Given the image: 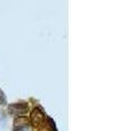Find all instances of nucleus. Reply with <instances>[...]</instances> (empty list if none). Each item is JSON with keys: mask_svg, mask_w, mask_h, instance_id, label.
Returning <instances> with one entry per match:
<instances>
[{"mask_svg": "<svg viewBox=\"0 0 124 131\" xmlns=\"http://www.w3.org/2000/svg\"><path fill=\"white\" fill-rule=\"evenodd\" d=\"M28 105L27 102H16V103H12L8 106V112L11 115H15V116H23L28 113Z\"/></svg>", "mask_w": 124, "mask_h": 131, "instance_id": "f03ea898", "label": "nucleus"}, {"mask_svg": "<svg viewBox=\"0 0 124 131\" xmlns=\"http://www.w3.org/2000/svg\"><path fill=\"white\" fill-rule=\"evenodd\" d=\"M46 119H47V116L41 107H35L31 112L30 124H31V126L35 127L36 129L39 128L40 126H43L45 122H46Z\"/></svg>", "mask_w": 124, "mask_h": 131, "instance_id": "f257e3e1", "label": "nucleus"}, {"mask_svg": "<svg viewBox=\"0 0 124 131\" xmlns=\"http://www.w3.org/2000/svg\"><path fill=\"white\" fill-rule=\"evenodd\" d=\"M38 130L37 131H57V128H56V124L50 117L47 116V119H46V122L40 126L39 128H37Z\"/></svg>", "mask_w": 124, "mask_h": 131, "instance_id": "20e7f679", "label": "nucleus"}, {"mask_svg": "<svg viewBox=\"0 0 124 131\" xmlns=\"http://www.w3.org/2000/svg\"><path fill=\"white\" fill-rule=\"evenodd\" d=\"M7 103V96L3 93V91L0 89V105H5Z\"/></svg>", "mask_w": 124, "mask_h": 131, "instance_id": "39448f33", "label": "nucleus"}, {"mask_svg": "<svg viewBox=\"0 0 124 131\" xmlns=\"http://www.w3.org/2000/svg\"><path fill=\"white\" fill-rule=\"evenodd\" d=\"M13 131H33V128L30 124V119L27 117H16L14 120Z\"/></svg>", "mask_w": 124, "mask_h": 131, "instance_id": "7ed1b4c3", "label": "nucleus"}]
</instances>
